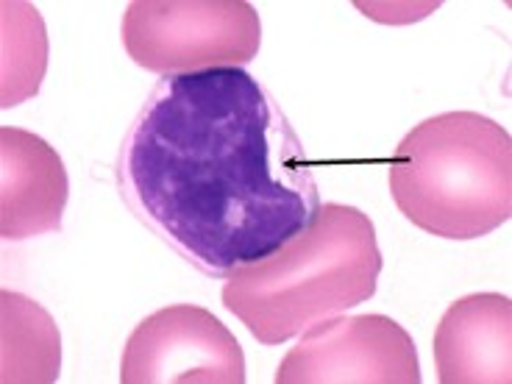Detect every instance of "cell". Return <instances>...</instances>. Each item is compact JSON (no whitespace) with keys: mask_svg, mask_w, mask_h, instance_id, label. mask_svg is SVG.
I'll return each instance as SVG.
<instances>
[{"mask_svg":"<svg viewBox=\"0 0 512 384\" xmlns=\"http://www.w3.org/2000/svg\"><path fill=\"white\" fill-rule=\"evenodd\" d=\"M3 159V198H0V237L6 243L31 240L62 229L67 204V173L59 154L37 134L23 128H0Z\"/></svg>","mask_w":512,"mask_h":384,"instance_id":"obj_8","label":"cell"},{"mask_svg":"<svg viewBox=\"0 0 512 384\" xmlns=\"http://www.w3.org/2000/svg\"><path fill=\"white\" fill-rule=\"evenodd\" d=\"M123 384H243L237 337L209 309L173 304L140 320L120 359Z\"/></svg>","mask_w":512,"mask_h":384,"instance_id":"obj_6","label":"cell"},{"mask_svg":"<svg viewBox=\"0 0 512 384\" xmlns=\"http://www.w3.org/2000/svg\"><path fill=\"white\" fill-rule=\"evenodd\" d=\"M382 268L373 220L332 201L282 248L234 270L220 298L262 346H282L373 298Z\"/></svg>","mask_w":512,"mask_h":384,"instance_id":"obj_2","label":"cell"},{"mask_svg":"<svg viewBox=\"0 0 512 384\" xmlns=\"http://www.w3.org/2000/svg\"><path fill=\"white\" fill-rule=\"evenodd\" d=\"M401 215L443 240H479L512 215L510 131L479 112H443L412 128L390 159Z\"/></svg>","mask_w":512,"mask_h":384,"instance_id":"obj_3","label":"cell"},{"mask_svg":"<svg viewBox=\"0 0 512 384\" xmlns=\"http://www.w3.org/2000/svg\"><path fill=\"white\" fill-rule=\"evenodd\" d=\"M415 340L387 315H334L309 326L276 384H418Z\"/></svg>","mask_w":512,"mask_h":384,"instance_id":"obj_5","label":"cell"},{"mask_svg":"<svg viewBox=\"0 0 512 384\" xmlns=\"http://www.w3.org/2000/svg\"><path fill=\"white\" fill-rule=\"evenodd\" d=\"M259 42V12L245 0H134L123 14L131 62L162 76L243 67Z\"/></svg>","mask_w":512,"mask_h":384,"instance_id":"obj_4","label":"cell"},{"mask_svg":"<svg viewBox=\"0 0 512 384\" xmlns=\"http://www.w3.org/2000/svg\"><path fill=\"white\" fill-rule=\"evenodd\" d=\"M512 304L501 293L454 301L435 332L437 379L443 384L512 382Z\"/></svg>","mask_w":512,"mask_h":384,"instance_id":"obj_7","label":"cell"},{"mask_svg":"<svg viewBox=\"0 0 512 384\" xmlns=\"http://www.w3.org/2000/svg\"><path fill=\"white\" fill-rule=\"evenodd\" d=\"M115 179L128 212L212 279L273 254L320 209L304 142L243 67L159 78Z\"/></svg>","mask_w":512,"mask_h":384,"instance_id":"obj_1","label":"cell"}]
</instances>
